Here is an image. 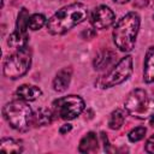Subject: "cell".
<instances>
[{
	"label": "cell",
	"instance_id": "7402d4cb",
	"mask_svg": "<svg viewBox=\"0 0 154 154\" xmlns=\"http://www.w3.org/2000/svg\"><path fill=\"white\" fill-rule=\"evenodd\" d=\"M71 130H72V125H71V124H64V125H61V128L59 129V132H60L61 135H65V134L70 132Z\"/></svg>",
	"mask_w": 154,
	"mask_h": 154
},
{
	"label": "cell",
	"instance_id": "9a60e30c",
	"mask_svg": "<svg viewBox=\"0 0 154 154\" xmlns=\"http://www.w3.org/2000/svg\"><path fill=\"white\" fill-rule=\"evenodd\" d=\"M28 32H22L18 30H14L7 38V45L11 48L14 49H22L24 47H28Z\"/></svg>",
	"mask_w": 154,
	"mask_h": 154
},
{
	"label": "cell",
	"instance_id": "30bf717a",
	"mask_svg": "<svg viewBox=\"0 0 154 154\" xmlns=\"http://www.w3.org/2000/svg\"><path fill=\"white\" fill-rule=\"evenodd\" d=\"M143 81L146 83L154 82V46L149 47L146 52L143 63Z\"/></svg>",
	"mask_w": 154,
	"mask_h": 154
},
{
	"label": "cell",
	"instance_id": "3957f363",
	"mask_svg": "<svg viewBox=\"0 0 154 154\" xmlns=\"http://www.w3.org/2000/svg\"><path fill=\"white\" fill-rule=\"evenodd\" d=\"M2 114L10 126L17 131H28L34 125V112L22 99L7 102L2 108Z\"/></svg>",
	"mask_w": 154,
	"mask_h": 154
},
{
	"label": "cell",
	"instance_id": "cb8c5ba5",
	"mask_svg": "<svg viewBox=\"0 0 154 154\" xmlns=\"http://www.w3.org/2000/svg\"><path fill=\"white\" fill-rule=\"evenodd\" d=\"M114 2H117V4H125V2H128L129 0H113Z\"/></svg>",
	"mask_w": 154,
	"mask_h": 154
},
{
	"label": "cell",
	"instance_id": "2e32d148",
	"mask_svg": "<svg viewBox=\"0 0 154 154\" xmlns=\"http://www.w3.org/2000/svg\"><path fill=\"white\" fill-rule=\"evenodd\" d=\"M0 150H1V153L18 154V153L23 152V144L20 141H17L14 138L4 137L0 142Z\"/></svg>",
	"mask_w": 154,
	"mask_h": 154
},
{
	"label": "cell",
	"instance_id": "ffe728a7",
	"mask_svg": "<svg viewBox=\"0 0 154 154\" xmlns=\"http://www.w3.org/2000/svg\"><path fill=\"white\" fill-rule=\"evenodd\" d=\"M146 132H147V129L144 126H137V128L132 129L128 134L129 141L130 142H138V141H141L146 136Z\"/></svg>",
	"mask_w": 154,
	"mask_h": 154
},
{
	"label": "cell",
	"instance_id": "52a82bcc",
	"mask_svg": "<svg viewBox=\"0 0 154 154\" xmlns=\"http://www.w3.org/2000/svg\"><path fill=\"white\" fill-rule=\"evenodd\" d=\"M84 107H85L84 100L78 95L61 96L54 100L52 103V109L55 117L64 120L75 119L84 111Z\"/></svg>",
	"mask_w": 154,
	"mask_h": 154
},
{
	"label": "cell",
	"instance_id": "8fae6325",
	"mask_svg": "<svg viewBox=\"0 0 154 154\" xmlns=\"http://www.w3.org/2000/svg\"><path fill=\"white\" fill-rule=\"evenodd\" d=\"M16 94L18 99H22L28 102V101H35L36 99H38L42 95V90L36 85L22 84L20 87H18Z\"/></svg>",
	"mask_w": 154,
	"mask_h": 154
},
{
	"label": "cell",
	"instance_id": "7a4b0ae2",
	"mask_svg": "<svg viewBox=\"0 0 154 154\" xmlns=\"http://www.w3.org/2000/svg\"><path fill=\"white\" fill-rule=\"evenodd\" d=\"M141 19L136 12H129L123 16L113 29V42L122 52H131L136 43Z\"/></svg>",
	"mask_w": 154,
	"mask_h": 154
},
{
	"label": "cell",
	"instance_id": "44dd1931",
	"mask_svg": "<svg viewBox=\"0 0 154 154\" xmlns=\"http://www.w3.org/2000/svg\"><path fill=\"white\" fill-rule=\"evenodd\" d=\"M144 150L147 153H150V154H154V135H152L147 142H146V146H144Z\"/></svg>",
	"mask_w": 154,
	"mask_h": 154
},
{
	"label": "cell",
	"instance_id": "5b68a950",
	"mask_svg": "<svg viewBox=\"0 0 154 154\" xmlns=\"http://www.w3.org/2000/svg\"><path fill=\"white\" fill-rule=\"evenodd\" d=\"M132 69H134L132 57L126 55V57L122 58L103 76L99 77V79L95 82V84H96V87H99L101 89H107V88L118 85V84L125 82L126 79H129V77L132 73Z\"/></svg>",
	"mask_w": 154,
	"mask_h": 154
},
{
	"label": "cell",
	"instance_id": "e0dca14e",
	"mask_svg": "<svg viewBox=\"0 0 154 154\" xmlns=\"http://www.w3.org/2000/svg\"><path fill=\"white\" fill-rule=\"evenodd\" d=\"M125 122V112L122 108L114 109L108 119V128L112 130H119Z\"/></svg>",
	"mask_w": 154,
	"mask_h": 154
},
{
	"label": "cell",
	"instance_id": "603a6c76",
	"mask_svg": "<svg viewBox=\"0 0 154 154\" xmlns=\"http://www.w3.org/2000/svg\"><path fill=\"white\" fill-rule=\"evenodd\" d=\"M149 124H150L152 126H154V114H153L152 117H149Z\"/></svg>",
	"mask_w": 154,
	"mask_h": 154
},
{
	"label": "cell",
	"instance_id": "d4e9b609",
	"mask_svg": "<svg viewBox=\"0 0 154 154\" xmlns=\"http://www.w3.org/2000/svg\"><path fill=\"white\" fill-rule=\"evenodd\" d=\"M153 18H154V14H153Z\"/></svg>",
	"mask_w": 154,
	"mask_h": 154
},
{
	"label": "cell",
	"instance_id": "d6986e66",
	"mask_svg": "<svg viewBox=\"0 0 154 154\" xmlns=\"http://www.w3.org/2000/svg\"><path fill=\"white\" fill-rule=\"evenodd\" d=\"M46 23H47V19L42 13H34L29 18L28 28L30 30H32V31H36V30L41 29Z\"/></svg>",
	"mask_w": 154,
	"mask_h": 154
},
{
	"label": "cell",
	"instance_id": "6da1fadb",
	"mask_svg": "<svg viewBox=\"0 0 154 154\" xmlns=\"http://www.w3.org/2000/svg\"><path fill=\"white\" fill-rule=\"evenodd\" d=\"M88 7L82 2L64 6L47 19L46 28L51 35H63L87 19Z\"/></svg>",
	"mask_w": 154,
	"mask_h": 154
},
{
	"label": "cell",
	"instance_id": "5bb4252c",
	"mask_svg": "<svg viewBox=\"0 0 154 154\" xmlns=\"http://www.w3.org/2000/svg\"><path fill=\"white\" fill-rule=\"evenodd\" d=\"M114 58H116V54L112 51L106 49V51L100 52L95 57V59H94V69L95 70H99V71L106 70L113 63Z\"/></svg>",
	"mask_w": 154,
	"mask_h": 154
},
{
	"label": "cell",
	"instance_id": "277c9868",
	"mask_svg": "<svg viewBox=\"0 0 154 154\" xmlns=\"http://www.w3.org/2000/svg\"><path fill=\"white\" fill-rule=\"evenodd\" d=\"M124 108L132 117L146 119L154 114V99H150L144 89H135L128 95Z\"/></svg>",
	"mask_w": 154,
	"mask_h": 154
},
{
	"label": "cell",
	"instance_id": "7c38bea8",
	"mask_svg": "<svg viewBox=\"0 0 154 154\" xmlns=\"http://www.w3.org/2000/svg\"><path fill=\"white\" fill-rule=\"evenodd\" d=\"M97 147H99V141H97V136L95 132L90 131L88 134H85L81 142H79V146H78V152L79 153H95L97 150Z\"/></svg>",
	"mask_w": 154,
	"mask_h": 154
},
{
	"label": "cell",
	"instance_id": "9c48e42d",
	"mask_svg": "<svg viewBox=\"0 0 154 154\" xmlns=\"http://www.w3.org/2000/svg\"><path fill=\"white\" fill-rule=\"evenodd\" d=\"M71 76H72L71 67H64L60 71H58V73L53 79V89L58 93L65 91L70 85Z\"/></svg>",
	"mask_w": 154,
	"mask_h": 154
},
{
	"label": "cell",
	"instance_id": "8992f818",
	"mask_svg": "<svg viewBox=\"0 0 154 154\" xmlns=\"http://www.w3.org/2000/svg\"><path fill=\"white\" fill-rule=\"evenodd\" d=\"M31 65V51L28 47L16 49L14 53L8 55L4 63V75L10 79L23 77Z\"/></svg>",
	"mask_w": 154,
	"mask_h": 154
},
{
	"label": "cell",
	"instance_id": "ba28073f",
	"mask_svg": "<svg viewBox=\"0 0 154 154\" xmlns=\"http://www.w3.org/2000/svg\"><path fill=\"white\" fill-rule=\"evenodd\" d=\"M116 20V14L114 12L106 5H100L94 11L91 12L90 17V23L94 29H107L109 28Z\"/></svg>",
	"mask_w": 154,
	"mask_h": 154
},
{
	"label": "cell",
	"instance_id": "4fadbf2b",
	"mask_svg": "<svg viewBox=\"0 0 154 154\" xmlns=\"http://www.w3.org/2000/svg\"><path fill=\"white\" fill-rule=\"evenodd\" d=\"M54 112L53 109L46 108V107H40L34 112V125L36 126H45L49 125L54 120Z\"/></svg>",
	"mask_w": 154,
	"mask_h": 154
},
{
	"label": "cell",
	"instance_id": "ac0fdd59",
	"mask_svg": "<svg viewBox=\"0 0 154 154\" xmlns=\"http://www.w3.org/2000/svg\"><path fill=\"white\" fill-rule=\"evenodd\" d=\"M29 12L26 8H22L18 13V17H17V23H16V30L18 31H22V32H28V22H29Z\"/></svg>",
	"mask_w": 154,
	"mask_h": 154
}]
</instances>
